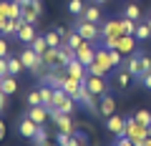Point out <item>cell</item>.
I'll list each match as a JSON object with an SVG mask.
<instances>
[{
  "mask_svg": "<svg viewBox=\"0 0 151 146\" xmlns=\"http://www.w3.org/2000/svg\"><path fill=\"white\" fill-rule=\"evenodd\" d=\"M93 3H96V5H106L108 0H93Z\"/></svg>",
  "mask_w": 151,
  "mask_h": 146,
  "instance_id": "cell-45",
  "label": "cell"
},
{
  "mask_svg": "<svg viewBox=\"0 0 151 146\" xmlns=\"http://www.w3.org/2000/svg\"><path fill=\"white\" fill-rule=\"evenodd\" d=\"M83 20H91V23H101V18H103V13H101V5H96V3H91V5H86L83 8Z\"/></svg>",
  "mask_w": 151,
  "mask_h": 146,
  "instance_id": "cell-15",
  "label": "cell"
},
{
  "mask_svg": "<svg viewBox=\"0 0 151 146\" xmlns=\"http://www.w3.org/2000/svg\"><path fill=\"white\" fill-rule=\"evenodd\" d=\"M88 73H91V76H101V78H106V73H108V70H106V68H103V65H101V63H98V60H96V58H93V60H91V63H88Z\"/></svg>",
  "mask_w": 151,
  "mask_h": 146,
  "instance_id": "cell-33",
  "label": "cell"
},
{
  "mask_svg": "<svg viewBox=\"0 0 151 146\" xmlns=\"http://www.w3.org/2000/svg\"><path fill=\"white\" fill-rule=\"evenodd\" d=\"M25 101H28V106H40V103H43V98H40V91H38V88H33V91H28Z\"/></svg>",
  "mask_w": 151,
  "mask_h": 146,
  "instance_id": "cell-34",
  "label": "cell"
},
{
  "mask_svg": "<svg viewBox=\"0 0 151 146\" xmlns=\"http://www.w3.org/2000/svg\"><path fill=\"white\" fill-rule=\"evenodd\" d=\"M96 60H98L106 70H116V63H113V58H111V48H106V45L96 48Z\"/></svg>",
  "mask_w": 151,
  "mask_h": 146,
  "instance_id": "cell-11",
  "label": "cell"
},
{
  "mask_svg": "<svg viewBox=\"0 0 151 146\" xmlns=\"http://www.w3.org/2000/svg\"><path fill=\"white\" fill-rule=\"evenodd\" d=\"M73 30H78L86 40H98L101 38V28H98V23H91V20H83V18H78V20L73 23Z\"/></svg>",
  "mask_w": 151,
  "mask_h": 146,
  "instance_id": "cell-4",
  "label": "cell"
},
{
  "mask_svg": "<svg viewBox=\"0 0 151 146\" xmlns=\"http://www.w3.org/2000/svg\"><path fill=\"white\" fill-rule=\"evenodd\" d=\"M144 146H151V136H149V139H146V141H144Z\"/></svg>",
  "mask_w": 151,
  "mask_h": 146,
  "instance_id": "cell-46",
  "label": "cell"
},
{
  "mask_svg": "<svg viewBox=\"0 0 151 146\" xmlns=\"http://www.w3.org/2000/svg\"><path fill=\"white\" fill-rule=\"evenodd\" d=\"M45 40H48L50 48H58V45H63V33H60V28L48 30V33H45Z\"/></svg>",
  "mask_w": 151,
  "mask_h": 146,
  "instance_id": "cell-24",
  "label": "cell"
},
{
  "mask_svg": "<svg viewBox=\"0 0 151 146\" xmlns=\"http://www.w3.org/2000/svg\"><path fill=\"white\" fill-rule=\"evenodd\" d=\"M65 70H68L70 78H78V81H86V78H88V65H83L78 58L70 60V63L65 65Z\"/></svg>",
  "mask_w": 151,
  "mask_h": 146,
  "instance_id": "cell-6",
  "label": "cell"
},
{
  "mask_svg": "<svg viewBox=\"0 0 151 146\" xmlns=\"http://www.w3.org/2000/svg\"><path fill=\"white\" fill-rule=\"evenodd\" d=\"M126 68L131 70V76H134V78H141V55H139V50H134V53H131Z\"/></svg>",
  "mask_w": 151,
  "mask_h": 146,
  "instance_id": "cell-19",
  "label": "cell"
},
{
  "mask_svg": "<svg viewBox=\"0 0 151 146\" xmlns=\"http://www.w3.org/2000/svg\"><path fill=\"white\" fill-rule=\"evenodd\" d=\"M25 116H30V119L35 121V124H40V126H43V124H48V119H50V111L43 106V103H40V106H30Z\"/></svg>",
  "mask_w": 151,
  "mask_h": 146,
  "instance_id": "cell-9",
  "label": "cell"
},
{
  "mask_svg": "<svg viewBox=\"0 0 151 146\" xmlns=\"http://www.w3.org/2000/svg\"><path fill=\"white\" fill-rule=\"evenodd\" d=\"M134 38L141 40V43H144V40H149V38H151V25L139 20V23H136V30H134Z\"/></svg>",
  "mask_w": 151,
  "mask_h": 146,
  "instance_id": "cell-21",
  "label": "cell"
},
{
  "mask_svg": "<svg viewBox=\"0 0 151 146\" xmlns=\"http://www.w3.org/2000/svg\"><path fill=\"white\" fill-rule=\"evenodd\" d=\"M38 15H40V13H38L33 5H23V20H25V23H33V25H35Z\"/></svg>",
  "mask_w": 151,
  "mask_h": 146,
  "instance_id": "cell-32",
  "label": "cell"
},
{
  "mask_svg": "<svg viewBox=\"0 0 151 146\" xmlns=\"http://www.w3.org/2000/svg\"><path fill=\"white\" fill-rule=\"evenodd\" d=\"M83 83H86V88L93 93V96H103V93H106V88H108L106 81H103L101 76H91V73H88V78H86Z\"/></svg>",
  "mask_w": 151,
  "mask_h": 146,
  "instance_id": "cell-8",
  "label": "cell"
},
{
  "mask_svg": "<svg viewBox=\"0 0 151 146\" xmlns=\"http://www.w3.org/2000/svg\"><path fill=\"white\" fill-rule=\"evenodd\" d=\"M124 134L129 136L131 141H134V146H144V141L149 139V126L139 124V121L131 116V119H126V126H124Z\"/></svg>",
  "mask_w": 151,
  "mask_h": 146,
  "instance_id": "cell-1",
  "label": "cell"
},
{
  "mask_svg": "<svg viewBox=\"0 0 151 146\" xmlns=\"http://www.w3.org/2000/svg\"><path fill=\"white\" fill-rule=\"evenodd\" d=\"M119 35H124L121 20H106L101 25V38H119Z\"/></svg>",
  "mask_w": 151,
  "mask_h": 146,
  "instance_id": "cell-10",
  "label": "cell"
},
{
  "mask_svg": "<svg viewBox=\"0 0 151 146\" xmlns=\"http://www.w3.org/2000/svg\"><path fill=\"white\" fill-rule=\"evenodd\" d=\"M38 91H40V98H43V106L50 108V103H53V86L43 83V86H38Z\"/></svg>",
  "mask_w": 151,
  "mask_h": 146,
  "instance_id": "cell-25",
  "label": "cell"
},
{
  "mask_svg": "<svg viewBox=\"0 0 151 146\" xmlns=\"http://www.w3.org/2000/svg\"><path fill=\"white\" fill-rule=\"evenodd\" d=\"M103 45H106V48H116L119 50V53H134L136 50V38L134 35H119V38H103Z\"/></svg>",
  "mask_w": 151,
  "mask_h": 146,
  "instance_id": "cell-3",
  "label": "cell"
},
{
  "mask_svg": "<svg viewBox=\"0 0 151 146\" xmlns=\"http://www.w3.org/2000/svg\"><path fill=\"white\" fill-rule=\"evenodd\" d=\"M40 58H43L45 68H60V63H58V48H48Z\"/></svg>",
  "mask_w": 151,
  "mask_h": 146,
  "instance_id": "cell-18",
  "label": "cell"
},
{
  "mask_svg": "<svg viewBox=\"0 0 151 146\" xmlns=\"http://www.w3.org/2000/svg\"><path fill=\"white\" fill-rule=\"evenodd\" d=\"M30 48L35 50L38 55H43L45 50L50 48V45H48V40H45V35H35V40H33V43H30Z\"/></svg>",
  "mask_w": 151,
  "mask_h": 146,
  "instance_id": "cell-26",
  "label": "cell"
},
{
  "mask_svg": "<svg viewBox=\"0 0 151 146\" xmlns=\"http://www.w3.org/2000/svg\"><path fill=\"white\" fill-rule=\"evenodd\" d=\"M23 70H25V65H23L20 55H8V73H10V76H18Z\"/></svg>",
  "mask_w": 151,
  "mask_h": 146,
  "instance_id": "cell-20",
  "label": "cell"
},
{
  "mask_svg": "<svg viewBox=\"0 0 151 146\" xmlns=\"http://www.w3.org/2000/svg\"><path fill=\"white\" fill-rule=\"evenodd\" d=\"M38 126H40V124H35L30 116H23V119L18 121V134H20L23 139H30L33 141V136L38 134Z\"/></svg>",
  "mask_w": 151,
  "mask_h": 146,
  "instance_id": "cell-5",
  "label": "cell"
},
{
  "mask_svg": "<svg viewBox=\"0 0 151 146\" xmlns=\"http://www.w3.org/2000/svg\"><path fill=\"white\" fill-rule=\"evenodd\" d=\"M65 98H68V93L63 88H53V103H50V108H60L65 103Z\"/></svg>",
  "mask_w": 151,
  "mask_h": 146,
  "instance_id": "cell-30",
  "label": "cell"
},
{
  "mask_svg": "<svg viewBox=\"0 0 151 146\" xmlns=\"http://www.w3.org/2000/svg\"><path fill=\"white\" fill-rule=\"evenodd\" d=\"M20 60H23V65H25V70H30V73H38V76H40V73L45 70L43 58H40V55H38L35 50L30 48V45L20 50Z\"/></svg>",
  "mask_w": 151,
  "mask_h": 146,
  "instance_id": "cell-2",
  "label": "cell"
},
{
  "mask_svg": "<svg viewBox=\"0 0 151 146\" xmlns=\"http://www.w3.org/2000/svg\"><path fill=\"white\" fill-rule=\"evenodd\" d=\"M149 25H151V18H149Z\"/></svg>",
  "mask_w": 151,
  "mask_h": 146,
  "instance_id": "cell-49",
  "label": "cell"
},
{
  "mask_svg": "<svg viewBox=\"0 0 151 146\" xmlns=\"http://www.w3.org/2000/svg\"><path fill=\"white\" fill-rule=\"evenodd\" d=\"M15 91H18V81H15V76H3V93L13 96Z\"/></svg>",
  "mask_w": 151,
  "mask_h": 146,
  "instance_id": "cell-28",
  "label": "cell"
},
{
  "mask_svg": "<svg viewBox=\"0 0 151 146\" xmlns=\"http://www.w3.org/2000/svg\"><path fill=\"white\" fill-rule=\"evenodd\" d=\"M35 35H38V33H35V25H33V23H25V20H23V28L18 30V35H15V38L20 40V43L30 45L33 40H35Z\"/></svg>",
  "mask_w": 151,
  "mask_h": 146,
  "instance_id": "cell-12",
  "label": "cell"
},
{
  "mask_svg": "<svg viewBox=\"0 0 151 146\" xmlns=\"http://www.w3.org/2000/svg\"><path fill=\"white\" fill-rule=\"evenodd\" d=\"M134 119L139 121V124H144V126H151V111H144V108H141V111L134 114Z\"/></svg>",
  "mask_w": 151,
  "mask_h": 146,
  "instance_id": "cell-36",
  "label": "cell"
},
{
  "mask_svg": "<svg viewBox=\"0 0 151 146\" xmlns=\"http://www.w3.org/2000/svg\"><path fill=\"white\" fill-rule=\"evenodd\" d=\"M149 136H151V126H149Z\"/></svg>",
  "mask_w": 151,
  "mask_h": 146,
  "instance_id": "cell-48",
  "label": "cell"
},
{
  "mask_svg": "<svg viewBox=\"0 0 151 146\" xmlns=\"http://www.w3.org/2000/svg\"><path fill=\"white\" fill-rule=\"evenodd\" d=\"M113 146H134V141H131L129 136H116V144Z\"/></svg>",
  "mask_w": 151,
  "mask_h": 146,
  "instance_id": "cell-39",
  "label": "cell"
},
{
  "mask_svg": "<svg viewBox=\"0 0 151 146\" xmlns=\"http://www.w3.org/2000/svg\"><path fill=\"white\" fill-rule=\"evenodd\" d=\"M139 55H141V76H146V73H151V58L144 50H139Z\"/></svg>",
  "mask_w": 151,
  "mask_h": 146,
  "instance_id": "cell-37",
  "label": "cell"
},
{
  "mask_svg": "<svg viewBox=\"0 0 151 146\" xmlns=\"http://www.w3.org/2000/svg\"><path fill=\"white\" fill-rule=\"evenodd\" d=\"M139 81L144 83V88H149V91H151V73H146V76H141Z\"/></svg>",
  "mask_w": 151,
  "mask_h": 146,
  "instance_id": "cell-41",
  "label": "cell"
},
{
  "mask_svg": "<svg viewBox=\"0 0 151 146\" xmlns=\"http://www.w3.org/2000/svg\"><path fill=\"white\" fill-rule=\"evenodd\" d=\"M121 30H124L126 35H134V30H136V20H131V18H121Z\"/></svg>",
  "mask_w": 151,
  "mask_h": 146,
  "instance_id": "cell-35",
  "label": "cell"
},
{
  "mask_svg": "<svg viewBox=\"0 0 151 146\" xmlns=\"http://www.w3.org/2000/svg\"><path fill=\"white\" fill-rule=\"evenodd\" d=\"M23 28V18H15V20H8V25H5V30H3V35H18V30Z\"/></svg>",
  "mask_w": 151,
  "mask_h": 146,
  "instance_id": "cell-27",
  "label": "cell"
},
{
  "mask_svg": "<svg viewBox=\"0 0 151 146\" xmlns=\"http://www.w3.org/2000/svg\"><path fill=\"white\" fill-rule=\"evenodd\" d=\"M8 20H10V18H8V15H3V13H0V33L5 30V25H8Z\"/></svg>",
  "mask_w": 151,
  "mask_h": 146,
  "instance_id": "cell-42",
  "label": "cell"
},
{
  "mask_svg": "<svg viewBox=\"0 0 151 146\" xmlns=\"http://www.w3.org/2000/svg\"><path fill=\"white\" fill-rule=\"evenodd\" d=\"M98 111H101V116H113V111H116V101H113V96H106L103 93L101 96V103H98Z\"/></svg>",
  "mask_w": 151,
  "mask_h": 146,
  "instance_id": "cell-16",
  "label": "cell"
},
{
  "mask_svg": "<svg viewBox=\"0 0 151 146\" xmlns=\"http://www.w3.org/2000/svg\"><path fill=\"white\" fill-rule=\"evenodd\" d=\"M3 136H5V124L0 121V141H3Z\"/></svg>",
  "mask_w": 151,
  "mask_h": 146,
  "instance_id": "cell-44",
  "label": "cell"
},
{
  "mask_svg": "<svg viewBox=\"0 0 151 146\" xmlns=\"http://www.w3.org/2000/svg\"><path fill=\"white\" fill-rule=\"evenodd\" d=\"M124 126H126V119H121V116H116V114L106 119V129L113 131V136H126L124 134Z\"/></svg>",
  "mask_w": 151,
  "mask_h": 146,
  "instance_id": "cell-14",
  "label": "cell"
},
{
  "mask_svg": "<svg viewBox=\"0 0 151 146\" xmlns=\"http://www.w3.org/2000/svg\"><path fill=\"white\" fill-rule=\"evenodd\" d=\"M63 40H65V45H70V48L76 50V48H81V45H83V40H86V38H83L78 30H65Z\"/></svg>",
  "mask_w": 151,
  "mask_h": 146,
  "instance_id": "cell-17",
  "label": "cell"
},
{
  "mask_svg": "<svg viewBox=\"0 0 151 146\" xmlns=\"http://www.w3.org/2000/svg\"><path fill=\"white\" fill-rule=\"evenodd\" d=\"M3 76H10L8 73V58H0V78Z\"/></svg>",
  "mask_w": 151,
  "mask_h": 146,
  "instance_id": "cell-40",
  "label": "cell"
},
{
  "mask_svg": "<svg viewBox=\"0 0 151 146\" xmlns=\"http://www.w3.org/2000/svg\"><path fill=\"white\" fill-rule=\"evenodd\" d=\"M131 78H134V76H131L129 68H126V70H116V86H119L121 91H126V88L131 86Z\"/></svg>",
  "mask_w": 151,
  "mask_h": 146,
  "instance_id": "cell-22",
  "label": "cell"
},
{
  "mask_svg": "<svg viewBox=\"0 0 151 146\" xmlns=\"http://www.w3.org/2000/svg\"><path fill=\"white\" fill-rule=\"evenodd\" d=\"M10 55V48H8V40L0 38V58H8Z\"/></svg>",
  "mask_w": 151,
  "mask_h": 146,
  "instance_id": "cell-38",
  "label": "cell"
},
{
  "mask_svg": "<svg viewBox=\"0 0 151 146\" xmlns=\"http://www.w3.org/2000/svg\"><path fill=\"white\" fill-rule=\"evenodd\" d=\"M60 88H63L70 98H76V101H78V93H81V88H83V81H78V78H70V76H68V78L63 81V86H60Z\"/></svg>",
  "mask_w": 151,
  "mask_h": 146,
  "instance_id": "cell-13",
  "label": "cell"
},
{
  "mask_svg": "<svg viewBox=\"0 0 151 146\" xmlns=\"http://www.w3.org/2000/svg\"><path fill=\"white\" fill-rule=\"evenodd\" d=\"M5 103H8V93H3V91H0V111L5 108Z\"/></svg>",
  "mask_w": 151,
  "mask_h": 146,
  "instance_id": "cell-43",
  "label": "cell"
},
{
  "mask_svg": "<svg viewBox=\"0 0 151 146\" xmlns=\"http://www.w3.org/2000/svg\"><path fill=\"white\" fill-rule=\"evenodd\" d=\"M76 58L81 60L83 65H88L93 58H96V48H93V43H91V40H83V45H81V48H76Z\"/></svg>",
  "mask_w": 151,
  "mask_h": 146,
  "instance_id": "cell-7",
  "label": "cell"
},
{
  "mask_svg": "<svg viewBox=\"0 0 151 146\" xmlns=\"http://www.w3.org/2000/svg\"><path fill=\"white\" fill-rule=\"evenodd\" d=\"M33 144L35 146H48L50 144V134H48V129H45V124L38 126V134L33 136Z\"/></svg>",
  "mask_w": 151,
  "mask_h": 146,
  "instance_id": "cell-23",
  "label": "cell"
},
{
  "mask_svg": "<svg viewBox=\"0 0 151 146\" xmlns=\"http://www.w3.org/2000/svg\"><path fill=\"white\" fill-rule=\"evenodd\" d=\"M0 91H3V78H0Z\"/></svg>",
  "mask_w": 151,
  "mask_h": 146,
  "instance_id": "cell-47",
  "label": "cell"
},
{
  "mask_svg": "<svg viewBox=\"0 0 151 146\" xmlns=\"http://www.w3.org/2000/svg\"><path fill=\"white\" fill-rule=\"evenodd\" d=\"M65 8H68L70 15H78V18H81V15H83V8H86V3H83V0H68V5H65Z\"/></svg>",
  "mask_w": 151,
  "mask_h": 146,
  "instance_id": "cell-31",
  "label": "cell"
},
{
  "mask_svg": "<svg viewBox=\"0 0 151 146\" xmlns=\"http://www.w3.org/2000/svg\"><path fill=\"white\" fill-rule=\"evenodd\" d=\"M124 18H131V20L139 23V20H141V8L136 5V3H129V5L124 8Z\"/></svg>",
  "mask_w": 151,
  "mask_h": 146,
  "instance_id": "cell-29",
  "label": "cell"
}]
</instances>
